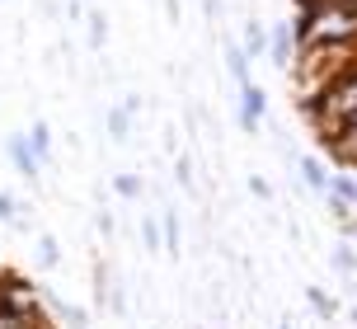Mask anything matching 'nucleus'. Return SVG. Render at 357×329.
Segmentation results:
<instances>
[{
    "label": "nucleus",
    "instance_id": "nucleus-1",
    "mask_svg": "<svg viewBox=\"0 0 357 329\" xmlns=\"http://www.w3.org/2000/svg\"><path fill=\"white\" fill-rule=\"evenodd\" d=\"M305 118L315 123V132H320L324 141H329L334 132L353 128L357 123V66L343 71V75H334L315 99H305Z\"/></svg>",
    "mask_w": 357,
    "mask_h": 329
},
{
    "label": "nucleus",
    "instance_id": "nucleus-2",
    "mask_svg": "<svg viewBox=\"0 0 357 329\" xmlns=\"http://www.w3.org/2000/svg\"><path fill=\"white\" fill-rule=\"evenodd\" d=\"M264 109H268V94L259 90L254 80H245V85H240V128L254 132L259 123H264Z\"/></svg>",
    "mask_w": 357,
    "mask_h": 329
},
{
    "label": "nucleus",
    "instance_id": "nucleus-3",
    "mask_svg": "<svg viewBox=\"0 0 357 329\" xmlns=\"http://www.w3.org/2000/svg\"><path fill=\"white\" fill-rule=\"evenodd\" d=\"M5 151H10V164H15L24 179H38V169H43V164H38V155L29 151V137H24V132H19V137H10V141H5Z\"/></svg>",
    "mask_w": 357,
    "mask_h": 329
},
{
    "label": "nucleus",
    "instance_id": "nucleus-4",
    "mask_svg": "<svg viewBox=\"0 0 357 329\" xmlns=\"http://www.w3.org/2000/svg\"><path fill=\"white\" fill-rule=\"evenodd\" d=\"M324 151H329L334 160H343V164H353V169H357V123H353V128H343V132H334V137L324 141Z\"/></svg>",
    "mask_w": 357,
    "mask_h": 329
},
{
    "label": "nucleus",
    "instance_id": "nucleus-5",
    "mask_svg": "<svg viewBox=\"0 0 357 329\" xmlns=\"http://www.w3.org/2000/svg\"><path fill=\"white\" fill-rule=\"evenodd\" d=\"M268 52H273V61H278V66H287V71H291V52H296L291 29H278V33L268 38Z\"/></svg>",
    "mask_w": 357,
    "mask_h": 329
},
{
    "label": "nucleus",
    "instance_id": "nucleus-6",
    "mask_svg": "<svg viewBox=\"0 0 357 329\" xmlns=\"http://www.w3.org/2000/svg\"><path fill=\"white\" fill-rule=\"evenodd\" d=\"M334 202H343V207H357V179H348V174H329V188H324Z\"/></svg>",
    "mask_w": 357,
    "mask_h": 329
},
{
    "label": "nucleus",
    "instance_id": "nucleus-7",
    "mask_svg": "<svg viewBox=\"0 0 357 329\" xmlns=\"http://www.w3.org/2000/svg\"><path fill=\"white\" fill-rule=\"evenodd\" d=\"M132 109H137V99H127L123 109L108 113V137H113V141H127V132H132Z\"/></svg>",
    "mask_w": 357,
    "mask_h": 329
},
{
    "label": "nucleus",
    "instance_id": "nucleus-8",
    "mask_svg": "<svg viewBox=\"0 0 357 329\" xmlns=\"http://www.w3.org/2000/svg\"><path fill=\"white\" fill-rule=\"evenodd\" d=\"M24 137H29V151L38 155V164L52 155V132H47V123H33V128L24 132Z\"/></svg>",
    "mask_w": 357,
    "mask_h": 329
},
{
    "label": "nucleus",
    "instance_id": "nucleus-9",
    "mask_svg": "<svg viewBox=\"0 0 357 329\" xmlns=\"http://www.w3.org/2000/svg\"><path fill=\"white\" fill-rule=\"evenodd\" d=\"M245 56H264L268 52V33H264V24H250V33H245V47H240Z\"/></svg>",
    "mask_w": 357,
    "mask_h": 329
},
{
    "label": "nucleus",
    "instance_id": "nucleus-10",
    "mask_svg": "<svg viewBox=\"0 0 357 329\" xmlns=\"http://www.w3.org/2000/svg\"><path fill=\"white\" fill-rule=\"evenodd\" d=\"M301 174H305V183H310V188H320V193L329 188V174H324V164H320V160H310V155L301 160Z\"/></svg>",
    "mask_w": 357,
    "mask_h": 329
},
{
    "label": "nucleus",
    "instance_id": "nucleus-11",
    "mask_svg": "<svg viewBox=\"0 0 357 329\" xmlns=\"http://www.w3.org/2000/svg\"><path fill=\"white\" fill-rule=\"evenodd\" d=\"M226 56H231V75H235V85H245V80H250V56L240 52L235 43H231V52H226Z\"/></svg>",
    "mask_w": 357,
    "mask_h": 329
},
{
    "label": "nucleus",
    "instance_id": "nucleus-12",
    "mask_svg": "<svg viewBox=\"0 0 357 329\" xmlns=\"http://www.w3.org/2000/svg\"><path fill=\"white\" fill-rule=\"evenodd\" d=\"M38 259H43L47 268H56V263H61V250H56V240H52V236L38 240Z\"/></svg>",
    "mask_w": 357,
    "mask_h": 329
},
{
    "label": "nucleus",
    "instance_id": "nucleus-13",
    "mask_svg": "<svg viewBox=\"0 0 357 329\" xmlns=\"http://www.w3.org/2000/svg\"><path fill=\"white\" fill-rule=\"evenodd\" d=\"M104 38H108V19L94 10V15H89V43H94V47H104Z\"/></svg>",
    "mask_w": 357,
    "mask_h": 329
},
{
    "label": "nucleus",
    "instance_id": "nucleus-14",
    "mask_svg": "<svg viewBox=\"0 0 357 329\" xmlns=\"http://www.w3.org/2000/svg\"><path fill=\"white\" fill-rule=\"evenodd\" d=\"M113 188H118L123 198H137V193H142V179H137V174H118V179H113Z\"/></svg>",
    "mask_w": 357,
    "mask_h": 329
},
{
    "label": "nucleus",
    "instance_id": "nucleus-15",
    "mask_svg": "<svg viewBox=\"0 0 357 329\" xmlns=\"http://www.w3.org/2000/svg\"><path fill=\"white\" fill-rule=\"evenodd\" d=\"M142 240H146V250H151V254L160 250V226H155V221H151V217L142 221Z\"/></svg>",
    "mask_w": 357,
    "mask_h": 329
},
{
    "label": "nucleus",
    "instance_id": "nucleus-16",
    "mask_svg": "<svg viewBox=\"0 0 357 329\" xmlns=\"http://www.w3.org/2000/svg\"><path fill=\"white\" fill-rule=\"evenodd\" d=\"M310 306H315L320 315H334V301H329V296H324L320 287H310Z\"/></svg>",
    "mask_w": 357,
    "mask_h": 329
},
{
    "label": "nucleus",
    "instance_id": "nucleus-17",
    "mask_svg": "<svg viewBox=\"0 0 357 329\" xmlns=\"http://www.w3.org/2000/svg\"><path fill=\"white\" fill-rule=\"evenodd\" d=\"M165 250H169V254L178 250V221L174 217H165Z\"/></svg>",
    "mask_w": 357,
    "mask_h": 329
},
{
    "label": "nucleus",
    "instance_id": "nucleus-18",
    "mask_svg": "<svg viewBox=\"0 0 357 329\" xmlns=\"http://www.w3.org/2000/svg\"><path fill=\"white\" fill-rule=\"evenodd\" d=\"M15 212H19V202L10 193H0V221H15Z\"/></svg>",
    "mask_w": 357,
    "mask_h": 329
},
{
    "label": "nucleus",
    "instance_id": "nucleus-19",
    "mask_svg": "<svg viewBox=\"0 0 357 329\" xmlns=\"http://www.w3.org/2000/svg\"><path fill=\"white\" fill-rule=\"evenodd\" d=\"M334 263H339V268H348V273H357V254H353V250H339V254H334Z\"/></svg>",
    "mask_w": 357,
    "mask_h": 329
},
{
    "label": "nucleus",
    "instance_id": "nucleus-20",
    "mask_svg": "<svg viewBox=\"0 0 357 329\" xmlns=\"http://www.w3.org/2000/svg\"><path fill=\"white\" fill-rule=\"evenodd\" d=\"M174 169H178V183H193V160H188V155H178Z\"/></svg>",
    "mask_w": 357,
    "mask_h": 329
},
{
    "label": "nucleus",
    "instance_id": "nucleus-21",
    "mask_svg": "<svg viewBox=\"0 0 357 329\" xmlns=\"http://www.w3.org/2000/svg\"><path fill=\"white\" fill-rule=\"evenodd\" d=\"M202 10H207V15H212V19H216V0H202Z\"/></svg>",
    "mask_w": 357,
    "mask_h": 329
},
{
    "label": "nucleus",
    "instance_id": "nucleus-22",
    "mask_svg": "<svg viewBox=\"0 0 357 329\" xmlns=\"http://www.w3.org/2000/svg\"><path fill=\"white\" fill-rule=\"evenodd\" d=\"M282 329H291V325H282Z\"/></svg>",
    "mask_w": 357,
    "mask_h": 329
}]
</instances>
